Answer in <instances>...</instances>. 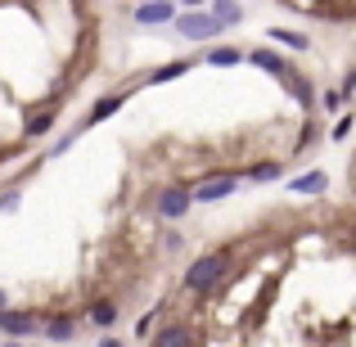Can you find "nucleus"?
<instances>
[{"label":"nucleus","mask_w":356,"mask_h":347,"mask_svg":"<svg viewBox=\"0 0 356 347\" xmlns=\"http://www.w3.org/2000/svg\"><path fill=\"white\" fill-rule=\"evenodd\" d=\"M208 63H212V68H235V63H243V50L217 45V50H208Z\"/></svg>","instance_id":"1a4fd4ad"},{"label":"nucleus","mask_w":356,"mask_h":347,"mask_svg":"<svg viewBox=\"0 0 356 347\" xmlns=\"http://www.w3.org/2000/svg\"><path fill=\"white\" fill-rule=\"evenodd\" d=\"M185 68H190L185 59H176V63H163V68H154V72H149V81H172V77H181Z\"/></svg>","instance_id":"4468645a"},{"label":"nucleus","mask_w":356,"mask_h":347,"mask_svg":"<svg viewBox=\"0 0 356 347\" xmlns=\"http://www.w3.org/2000/svg\"><path fill=\"white\" fill-rule=\"evenodd\" d=\"M176 32L190 36V41H212V36L221 32V23L208 14V9H194V14H181V18H176Z\"/></svg>","instance_id":"f03ea898"},{"label":"nucleus","mask_w":356,"mask_h":347,"mask_svg":"<svg viewBox=\"0 0 356 347\" xmlns=\"http://www.w3.org/2000/svg\"><path fill=\"white\" fill-rule=\"evenodd\" d=\"M235 185H239V176H212V181H203L199 190L190 194V203H217V199H226V194H235Z\"/></svg>","instance_id":"7ed1b4c3"},{"label":"nucleus","mask_w":356,"mask_h":347,"mask_svg":"<svg viewBox=\"0 0 356 347\" xmlns=\"http://www.w3.org/2000/svg\"><path fill=\"white\" fill-rule=\"evenodd\" d=\"M280 176V163H261V167H252V181H275Z\"/></svg>","instance_id":"a211bd4d"},{"label":"nucleus","mask_w":356,"mask_h":347,"mask_svg":"<svg viewBox=\"0 0 356 347\" xmlns=\"http://www.w3.org/2000/svg\"><path fill=\"white\" fill-rule=\"evenodd\" d=\"M154 347H190V330H185V325H167Z\"/></svg>","instance_id":"9b49d317"},{"label":"nucleus","mask_w":356,"mask_h":347,"mask_svg":"<svg viewBox=\"0 0 356 347\" xmlns=\"http://www.w3.org/2000/svg\"><path fill=\"white\" fill-rule=\"evenodd\" d=\"M243 59L257 63V68H266V72H275V77H289V72H293L284 59H280V54H270V50H252V54H243Z\"/></svg>","instance_id":"0eeeda50"},{"label":"nucleus","mask_w":356,"mask_h":347,"mask_svg":"<svg viewBox=\"0 0 356 347\" xmlns=\"http://www.w3.org/2000/svg\"><path fill=\"white\" fill-rule=\"evenodd\" d=\"M158 212H163V217H185V212H190V194H185L181 185H167V190L158 194Z\"/></svg>","instance_id":"20e7f679"},{"label":"nucleus","mask_w":356,"mask_h":347,"mask_svg":"<svg viewBox=\"0 0 356 347\" xmlns=\"http://www.w3.org/2000/svg\"><path fill=\"white\" fill-rule=\"evenodd\" d=\"M270 41H275V45H289V50H307V36L302 32H280V27H275V32H270Z\"/></svg>","instance_id":"dca6fc26"},{"label":"nucleus","mask_w":356,"mask_h":347,"mask_svg":"<svg viewBox=\"0 0 356 347\" xmlns=\"http://www.w3.org/2000/svg\"><path fill=\"white\" fill-rule=\"evenodd\" d=\"M90 321H95L99 330H108V325L118 321V307L113 302H95V307H90Z\"/></svg>","instance_id":"ddd939ff"},{"label":"nucleus","mask_w":356,"mask_h":347,"mask_svg":"<svg viewBox=\"0 0 356 347\" xmlns=\"http://www.w3.org/2000/svg\"><path fill=\"white\" fill-rule=\"evenodd\" d=\"M50 127H54V113H36L32 122H27V136H45Z\"/></svg>","instance_id":"f3484780"},{"label":"nucleus","mask_w":356,"mask_h":347,"mask_svg":"<svg viewBox=\"0 0 356 347\" xmlns=\"http://www.w3.org/2000/svg\"><path fill=\"white\" fill-rule=\"evenodd\" d=\"M0 312H5V289H0Z\"/></svg>","instance_id":"412c9836"},{"label":"nucleus","mask_w":356,"mask_h":347,"mask_svg":"<svg viewBox=\"0 0 356 347\" xmlns=\"http://www.w3.org/2000/svg\"><path fill=\"white\" fill-rule=\"evenodd\" d=\"M122 99H127V95H108V99H95V108H90V118H86V122H104V118H113L118 108H122Z\"/></svg>","instance_id":"f8f14e48"},{"label":"nucleus","mask_w":356,"mask_h":347,"mask_svg":"<svg viewBox=\"0 0 356 347\" xmlns=\"http://www.w3.org/2000/svg\"><path fill=\"white\" fill-rule=\"evenodd\" d=\"M230 266V248H217V252H203L199 261L190 266V275H185V284L194 289V293H208V289L221 284V275H226Z\"/></svg>","instance_id":"f257e3e1"},{"label":"nucleus","mask_w":356,"mask_h":347,"mask_svg":"<svg viewBox=\"0 0 356 347\" xmlns=\"http://www.w3.org/2000/svg\"><path fill=\"white\" fill-rule=\"evenodd\" d=\"M5 347H23V343H5Z\"/></svg>","instance_id":"4be33fe9"},{"label":"nucleus","mask_w":356,"mask_h":347,"mask_svg":"<svg viewBox=\"0 0 356 347\" xmlns=\"http://www.w3.org/2000/svg\"><path fill=\"white\" fill-rule=\"evenodd\" d=\"M18 208V190H5L0 194V212H14Z\"/></svg>","instance_id":"6ab92c4d"},{"label":"nucleus","mask_w":356,"mask_h":347,"mask_svg":"<svg viewBox=\"0 0 356 347\" xmlns=\"http://www.w3.org/2000/svg\"><path fill=\"white\" fill-rule=\"evenodd\" d=\"M181 9L167 5V0H154V5H136V23H176Z\"/></svg>","instance_id":"39448f33"},{"label":"nucleus","mask_w":356,"mask_h":347,"mask_svg":"<svg viewBox=\"0 0 356 347\" xmlns=\"http://www.w3.org/2000/svg\"><path fill=\"white\" fill-rule=\"evenodd\" d=\"M325 185H330V176H325V172H307V176H293L289 190H293V194H325Z\"/></svg>","instance_id":"6e6552de"},{"label":"nucleus","mask_w":356,"mask_h":347,"mask_svg":"<svg viewBox=\"0 0 356 347\" xmlns=\"http://www.w3.org/2000/svg\"><path fill=\"white\" fill-rule=\"evenodd\" d=\"M208 14L217 18L221 27H235L239 18H243V5H230V0H221V5H212V9H208Z\"/></svg>","instance_id":"9d476101"},{"label":"nucleus","mask_w":356,"mask_h":347,"mask_svg":"<svg viewBox=\"0 0 356 347\" xmlns=\"http://www.w3.org/2000/svg\"><path fill=\"white\" fill-rule=\"evenodd\" d=\"M99 347H122V343H118V339H104V343H99Z\"/></svg>","instance_id":"aec40b11"},{"label":"nucleus","mask_w":356,"mask_h":347,"mask_svg":"<svg viewBox=\"0 0 356 347\" xmlns=\"http://www.w3.org/2000/svg\"><path fill=\"white\" fill-rule=\"evenodd\" d=\"M45 334H50V339H54V343H63V339H72V321H68V316H54V321H50V325H45Z\"/></svg>","instance_id":"2eb2a0df"},{"label":"nucleus","mask_w":356,"mask_h":347,"mask_svg":"<svg viewBox=\"0 0 356 347\" xmlns=\"http://www.w3.org/2000/svg\"><path fill=\"white\" fill-rule=\"evenodd\" d=\"M0 330L14 334V339H27V334L36 330V321H32V316H23V312H9V307H5V312H0Z\"/></svg>","instance_id":"423d86ee"}]
</instances>
